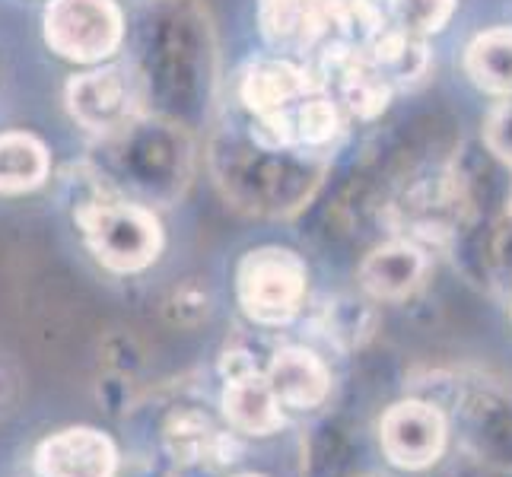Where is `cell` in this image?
Instances as JSON below:
<instances>
[{"mask_svg": "<svg viewBox=\"0 0 512 477\" xmlns=\"http://www.w3.org/2000/svg\"><path fill=\"white\" fill-rule=\"evenodd\" d=\"M77 226L86 249L112 274H140L160 258L163 229L147 207L93 198L77 204Z\"/></svg>", "mask_w": 512, "mask_h": 477, "instance_id": "1", "label": "cell"}, {"mask_svg": "<svg viewBox=\"0 0 512 477\" xmlns=\"http://www.w3.org/2000/svg\"><path fill=\"white\" fill-rule=\"evenodd\" d=\"M306 261L280 245L252 249L239 261L236 296L242 312L261 328H284L306 303Z\"/></svg>", "mask_w": 512, "mask_h": 477, "instance_id": "2", "label": "cell"}, {"mask_svg": "<svg viewBox=\"0 0 512 477\" xmlns=\"http://www.w3.org/2000/svg\"><path fill=\"white\" fill-rule=\"evenodd\" d=\"M45 39L67 61H102L121 42V13L115 0H51Z\"/></svg>", "mask_w": 512, "mask_h": 477, "instance_id": "3", "label": "cell"}, {"mask_svg": "<svg viewBox=\"0 0 512 477\" xmlns=\"http://www.w3.org/2000/svg\"><path fill=\"white\" fill-rule=\"evenodd\" d=\"M160 446L175 468H207L223 471L233 468L245 446L242 436L210 417L198 404L172 408L160 427Z\"/></svg>", "mask_w": 512, "mask_h": 477, "instance_id": "4", "label": "cell"}, {"mask_svg": "<svg viewBox=\"0 0 512 477\" xmlns=\"http://www.w3.org/2000/svg\"><path fill=\"white\" fill-rule=\"evenodd\" d=\"M446 439L449 427L443 411L420 398L392 404L379 420L382 455L404 471H423L436 465L446 452Z\"/></svg>", "mask_w": 512, "mask_h": 477, "instance_id": "5", "label": "cell"}, {"mask_svg": "<svg viewBox=\"0 0 512 477\" xmlns=\"http://www.w3.org/2000/svg\"><path fill=\"white\" fill-rule=\"evenodd\" d=\"M121 455L99 427H64L32 452L35 477H118Z\"/></svg>", "mask_w": 512, "mask_h": 477, "instance_id": "6", "label": "cell"}, {"mask_svg": "<svg viewBox=\"0 0 512 477\" xmlns=\"http://www.w3.org/2000/svg\"><path fill=\"white\" fill-rule=\"evenodd\" d=\"M67 99H70V112H74L80 125L99 134H115L131 128L134 112L140 105L137 83L121 67L77 77L70 83Z\"/></svg>", "mask_w": 512, "mask_h": 477, "instance_id": "7", "label": "cell"}, {"mask_svg": "<svg viewBox=\"0 0 512 477\" xmlns=\"http://www.w3.org/2000/svg\"><path fill=\"white\" fill-rule=\"evenodd\" d=\"M220 411L229 430L239 436H274L284 430V404L277 401L274 388L264 376V369H252V373H239L223 379V395H220Z\"/></svg>", "mask_w": 512, "mask_h": 477, "instance_id": "8", "label": "cell"}, {"mask_svg": "<svg viewBox=\"0 0 512 477\" xmlns=\"http://www.w3.org/2000/svg\"><path fill=\"white\" fill-rule=\"evenodd\" d=\"M277 401L290 411H315L331 395V369L309 347H280L264 366Z\"/></svg>", "mask_w": 512, "mask_h": 477, "instance_id": "9", "label": "cell"}, {"mask_svg": "<svg viewBox=\"0 0 512 477\" xmlns=\"http://www.w3.org/2000/svg\"><path fill=\"white\" fill-rule=\"evenodd\" d=\"M423 274H427V255L420 245L385 242L363 258L360 287L379 303H398L420 287Z\"/></svg>", "mask_w": 512, "mask_h": 477, "instance_id": "10", "label": "cell"}, {"mask_svg": "<svg viewBox=\"0 0 512 477\" xmlns=\"http://www.w3.org/2000/svg\"><path fill=\"white\" fill-rule=\"evenodd\" d=\"M334 0H261V32L274 48L306 51L328 35Z\"/></svg>", "mask_w": 512, "mask_h": 477, "instance_id": "11", "label": "cell"}, {"mask_svg": "<svg viewBox=\"0 0 512 477\" xmlns=\"http://www.w3.org/2000/svg\"><path fill=\"white\" fill-rule=\"evenodd\" d=\"M315 90H319V83L309 80L303 67H296L284 58H268L245 70L239 96L252 115H271V112H287L290 102L303 99Z\"/></svg>", "mask_w": 512, "mask_h": 477, "instance_id": "12", "label": "cell"}, {"mask_svg": "<svg viewBox=\"0 0 512 477\" xmlns=\"http://www.w3.org/2000/svg\"><path fill=\"white\" fill-rule=\"evenodd\" d=\"M465 74L490 96H512V26H493L468 45Z\"/></svg>", "mask_w": 512, "mask_h": 477, "instance_id": "13", "label": "cell"}, {"mask_svg": "<svg viewBox=\"0 0 512 477\" xmlns=\"http://www.w3.org/2000/svg\"><path fill=\"white\" fill-rule=\"evenodd\" d=\"M366 58L388 83H417L430 67V51L420 35H411L398 26H385L373 45L366 48Z\"/></svg>", "mask_w": 512, "mask_h": 477, "instance_id": "14", "label": "cell"}, {"mask_svg": "<svg viewBox=\"0 0 512 477\" xmlns=\"http://www.w3.org/2000/svg\"><path fill=\"white\" fill-rule=\"evenodd\" d=\"M48 175V153L32 134L13 131L0 134V191L20 194L32 191Z\"/></svg>", "mask_w": 512, "mask_h": 477, "instance_id": "15", "label": "cell"}, {"mask_svg": "<svg viewBox=\"0 0 512 477\" xmlns=\"http://www.w3.org/2000/svg\"><path fill=\"white\" fill-rule=\"evenodd\" d=\"M290 121H293L296 147H306V150H319V147L331 144L341 131L338 105H334L328 96H322L319 90L303 96V102L290 112Z\"/></svg>", "mask_w": 512, "mask_h": 477, "instance_id": "16", "label": "cell"}, {"mask_svg": "<svg viewBox=\"0 0 512 477\" xmlns=\"http://www.w3.org/2000/svg\"><path fill=\"white\" fill-rule=\"evenodd\" d=\"M455 7L458 0H388L395 26L411 35H420V39L443 32L452 20Z\"/></svg>", "mask_w": 512, "mask_h": 477, "instance_id": "17", "label": "cell"}, {"mask_svg": "<svg viewBox=\"0 0 512 477\" xmlns=\"http://www.w3.org/2000/svg\"><path fill=\"white\" fill-rule=\"evenodd\" d=\"M322 328L328 341H334L341 350L360 347L373 334V309L357 303V299H338V303H328Z\"/></svg>", "mask_w": 512, "mask_h": 477, "instance_id": "18", "label": "cell"}, {"mask_svg": "<svg viewBox=\"0 0 512 477\" xmlns=\"http://www.w3.org/2000/svg\"><path fill=\"white\" fill-rule=\"evenodd\" d=\"M163 315H166V322L175 328H198L207 322V315H210V296L198 284H182L166 296Z\"/></svg>", "mask_w": 512, "mask_h": 477, "instance_id": "19", "label": "cell"}, {"mask_svg": "<svg viewBox=\"0 0 512 477\" xmlns=\"http://www.w3.org/2000/svg\"><path fill=\"white\" fill-rule=\"evenodd\" d=\"M484 144L487 150L503 159V163H512V96H503L497 102L484 121Z\"/></svg>", "mask_w": 512, "mask_h": 477, "instance_id": "20", "label": "cell"}, {"mask_svg": "<svg viewBox=\"0 0 512 477\" xmlns=\"http://www.w3.org/2000/svg\"><path fill=\"white\" fill-rule=\"evenodd\" d=\"M96 398L105 408V414L112 417H128L137 404L134 395V379L131 376H121V373H105V379H99L96 385Z\"/></svg>", "mask_w": 512, "mask_h": 477, "instance_id": "21", "label": "cell"}, {"mask_svg": "<svg viewBox=\"0 0 512 477\" xmlns=\"http://www.w3.org/2000/svg\"><path fill=\"white\" fill-rule=\"evenodd\" d=\"M102 353H105L109 373H121V376L134 379L137 369L144 366V350H140V344L131 338V334H112V338L102 344Z\"/></svg>", "mask_w": 512, "mask_h": 477, "instance_id": "22", "label": "cell"}, {"mask_svg": "<svg viewBox=\"0 0 512 477\" xmlns=\"http://www.w3.org/2000/svg\"><path fill=\"white\" fill-rule=\"evenodd\" d=\"M233 477H264V474H233Z\"/></svg>", "mask_w": 512, "mask_h": 477, "instance_id": "23", "label": "cell"}, {"mask_svg": "<svg viewBox=\"0 0 512 477\" xmlns=\"http://www.w3.org/2000/svg\"><path fill=\"white\" fill-rule=\"evenodd\" d=\"M366 477H376V474H366Z\"/></svg>", "mask_w": 512, "mask_h": 477, "instance_id": "24", "label": "cell"}]
</instances>
